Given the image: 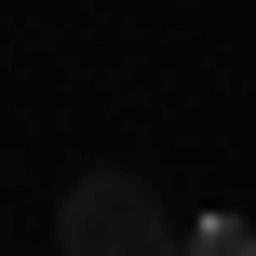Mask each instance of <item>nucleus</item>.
Returning a JSON list of instances; mask_svg holds the SVG:
<instances>
[{"label":"nucleus","instance_id":"obj_1","mask_svg":"<svg viewBox=\"0 0 256 256\" xmlns=\"http://www.w3.org/2000/svg\"><path fill=\"white\" fill-rule=\"evenodd\" d=\"M54 256H189V216H176L148 176L94 162V176L54 202Z\"/></svg>","mask_w":256,"mask_h":256},{"label":"nucleus","instance_id":"obj_2","mask_svg":"<svg viewBox=\"0 0 256 256\" xmlns=\"http://www.w3.org/2000/svg\"><path fill=\"white\" fill-rule=\"evenodd\" d=\"M189 256H256V230L243 216H189Z\"/></svg>","mask_w":256,"mask_h":256}]
</instances>
